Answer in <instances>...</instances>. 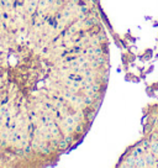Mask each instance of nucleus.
Instances as JSON below:
<instances>
[{"label":"nucleus","mask_w":158,"mask_h":168,"mask_svg":"<svg viewBox=\"0 0 158 168\" xmlns=\"http://www.w3.org/2000/svg\"><path fill=\"white\" fill-rule=\"evenodd\" d=\"M91 0H0V166L46 167L84 140L109 84Z\"/></svg>","instance_id":"f257e3e1"},{"label":"nucleus","mask_w":158,"mask_h":168,"mask_svg":"<svg viewBox=\"0 0 158 168\" xmlns=\"http://www.w3.org/2000/svg\"><path fill=\"white\" fill-rule=\"evenodd\" d=\"M118 167H158V124L127 147L118 161Z\"/></svg>","instance_id":"f03ea898"}]
</instances>
